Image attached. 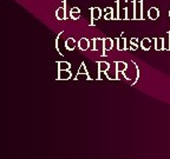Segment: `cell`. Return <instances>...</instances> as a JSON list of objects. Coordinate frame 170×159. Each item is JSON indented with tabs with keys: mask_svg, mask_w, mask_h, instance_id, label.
<instances>
[{
	"mask_svg": "<svg viewBox=\"0 0 170 159\" xmlns=\"http://www.w3.org/2000/svg\"><path fill=\"white\" fill-rule=\"evenodd\" d=\"M139 45H141V47H142L144 51H149L151 48L152 42H151L150 38H144V39H142V41L139 42Z\"/></svg>",
	"mask_w": 170,
	"mask_h": 159,
	"instance_id": "cell-12",
	"label": "cell"
},
{
	"mask_svg": "<svg viewBox=\"0 0 170 159\" xmlns=\"http://www.w3.org/2000/svg\"><path fill=\"white\" fill-rule=\"evenodd\" d=\"M104 19L105 20L115 19V17H113V12H105V14H104Z\"/></svg>",
	"mask_w": 170,
	"mask_h": 159,
	"instance_id": "cell-21",
	"label": "cell"
},
{
	"mask_svg": "<svg viewBox=\"0 0 170 159\" xmlns=\"http://www.w3.org/2000/svg\"><path fill=\"white\" fill-rule=\"evenodd\" d=\"M167 36H168V38L164 39V48L170 51V31L167 33Z\"/></svg>",
	"mask_w": 170,
	"mask_h": 159,
	"instance_id": "cell-20",
	"label": "cell"
},
{
	"mask_svg": "<svg viewBox=\"0 0 170 159\" xmlns=\"http://www.w3.org/2000/svg\"><path fill=\"white\" fill-rule=\"evenodd\" d=\"M97 65H98V73H105L110 68V64L106 61H98Z\"/></svg>",
	"mask_w": 170,
	"mask_h": 159,
	"instance_id": "cell-7",
	"label": "cell"
},
{
	"mask_svg": "<svg viewBox=\"0 0 170 159\" xmlns=\"http://www.w3.org/2000/svg\"><path fill=\"white\" fill-rule=\"evenodd\" d=\"M117 50L118 51H125L127 50V40H125V38H123V37L117 38Z\"/></svg>",
	"mask_w": 170,
	"mask_h": 159,
	"instance_id": "cell-11",
	"label": "cell"
},
{
	"mask_svg": "<svg viewBox=\"0 0 170 159\" xmlns=\"http://www.w3.org/2000/svg\"><path fill=\"white\" fill-rule=\"evenodd\" d=\"M128 19V7H124L121 13H119V20H127Z\"/></svg>",
	"mask_w": 170,
	"mask_h": 159,
	"instance_id": "cell-18",
	"label": "cell"
},
{
	"mask_svg": "<svg viewBox=\"0 0 170 159\" xmlns=\"http://www.w3.org/2000/svg\"><path fill=\"white\" fill-rule=\"evenodd\" d=\"M169 17H170V11H169Z\"/></svg>",
	"mask_w": 170,
	"mask_h": 159,
	"instance_id": "cell-23",
	"label": "cell"
},
{
	"mask_svg": "<svg viewBox=\"0 0 170 159\" xmlns=\"http://www.w3.org/2000/svg\"><path fill=\"white\" fill-rule=\"evenodd\" d=\"M56 17L58 20H65L66 19V1L63 2V6L57 8Z\"/></svg>",
	"mask_w": 170,
	"mask_h": 159,
	"instance_id": "cell-4",
	"label": "cell"
},
{
	"mask_svg": "<svg viewBox=\"0 0 170 159\" xmlns=\"http://www.w3.org/2000/svg\"><path fill=\"white\" fill-rule=\"evenodd\" d=\"M72 73L70 72V70H58V76L57 79L58 80H69L71 79Z\"/></svg>",
	"mask_w": 170,
	"mask_h": 159,
	"instance_id": "cell-5",
	"label": "cell"
},
{
	"mask_svg": "<svg viewBox=\"0 0 170 159\" xmlns=\"http://www.w3.org/2000/svg\"><path fill=\"white\" fill-rule=\"evenodd\" d=\"M82 73H84V74L88 77V79L91 80V77H90V74H89V72H88V70H86V67H85V62H82V64H80V67H79V71H78V76L82 74Z\"/></svg>",
	"mask_w": 170,
	"mask_h": 159,
	"instance_id": "cell-17",
	"label": "cell"
},
{
	"mask_svg": "<svg viewBox=\"0 0 170 159\" xmlns=\"http://www.w3.org/2000/svg\"><path fill=\"white\" fill-rule=\"evenodd\" d=\"M104 11H105V12H113V10L111 8V7H106Z\"/></svg>",
	"mask_w": 170,
	"mask_h": 159,
	"instance_id": "cell-22",
	"label": "cell"
},
{
	"mask_svg": "<svg viewBox=\"0 0 170 159\" xmlns=\"http://www.w3.org/2000/svg\"><path fill=\"white\" fill-rule=\"evenodd\" d=\"M90 12H91V22H90V26H94V20H98L102 17V10L99 7H91L90 8Z\"/></svg>",
	"mask_w": 170,
	"mask_h": 159,
	"instance_id": "cell-3",
	"label": "cell"
},
{
	"mask_svg": "<svg viewBox=\"0 0 170 159\" xmlns=\"http://www.w3.org/2000/svg\"><path fill=\"white\" fill-rule=\"evenodd\" d=\"M92 51H103V56H105L104 53V39H100V38H96L92 40Z\"/></svg>",
	"mask_w": 170,
	"mask_h": 159,
	"instance_id": "cell-2",
	"label": "cell"
},
{
	"mask_svg": "<svg viewBox=\"0 0 170 159\" xmlns=\"http://www.w3.org/2000/svg\"><path fill=\"white\" fill-rule=\"evenodd\" d=\"M78 47H79V50H82V51H88V50L90 48V41H89V39L82 38V39L78 41Z\"/></svg>",
	"mask_w": 170,
	"mask_h": 159,
	"instance_id": "cell-9",
	"label": "cell"
},
{
	"mask_svg": "<svg viewBox=\"0 0 170 159\" xmlns=\"http://www.w3.org/2000/svg\"><path fill=\"white\" fill-rule=\"evenodd\" d=\"M155 50L163 51L164 48V38H155Z\"/></svg>",
	"mask_w": 170,
	"mask_h": 159,
	"instance_id": "cell-10",
	"label": "cell"
},
{
	"mask_svg": "<svg viewBox=\"0 0 170 159\" xmlns=\"http://www.w3.org/2000/svg\"><path fill=\"white\" fill-rule=\"evenodd\" d=\"M116 65V74L117 73H123L128 70V64L124 62V61H116L115 62Z\"/></svg>",
	"mask_w": 170,
	"mask_h": 159,
	"instance_id": "cell-6",
	"label": "cell"
},
{
	"mask_svg": "<svg viewBox=\"0 0 170 159\" xmlns=\"http://www.w3.org/2000/svg\"><path fill=\"white\" fill-rule=\"evenodd\" d=\"M133 6V19L143 20V1H132Z\"/></svg>",
	"mask_w": 170,
	"mask_h": 159,
	"instance_id": "cell-1",
	"label": "cell"
},
{
	"mask_svg": "<svg viewBox=\"0 0 170 159\" xmlns=\"http://www.w3.org/2000/svg\"><path fill=\"white\" fill-rule=\"evenodd\" d=\"M76 45H78V44L76 42V40L73 38H67L66 41H65V47L69 51H73L76 48Z\"/></svg>",
	"mask_w": 170,
	"mask_h": 159,
	"instance_id": "cell-13",
	"label": "cell"
},
{
	"mask_svg": "<svg viewBox=\"0 0 170 159\" xmlns=\"http://www.w3.org/2000/svg\"><path fill=\"white\" fill-rule=\"evenodd\" d=\"M160 17V11L157 7H150L149 11H148V18L151 20H156L158 19Z\"/></svg>",
	"mask_w": 170,
	"mask_h": 159,
	"instance_id": "cell-8",
	"label": "cell"
},
{
	"mask_svg": "<svg viewBox=\"0 0 170 159\" xmlns=\"http://www.w3.org/2000/svg\"><path fill=\"white\" fill-rule=\"evenodd\" d=\"M113 48V40L111 38L104 39V51H110Z\"/></svg>",
	"mask_w": 170,
	"mask_h": 159,
	"instance_id": "cell-15",
	"label": "cell"
},
{
	"mask_svg": "<svg viewBox=\"0 0 170 159\" xmlns=\"http://www.w3.org/2000/svg\"><path fill=\"white\" fill-rule=\"evenodd\" d=\"M138 47V41H137V38H132L130 40V50L131 51H136Z\"/></svg>",
	"mask_w": 170,
	"mask_h": 159,
	"instance_id": "cell-19",
	"label": "cell"
},
{
	"mask_svg": "<svg viewBox=\"0 0 170 159\" xmlns=\"http://www.w3.org/2000/svg\"><path fill=\"white\" fill-rule=\"evenodd\" d=\"M70 18L72 20H78L80 18V10L78 7H73L70 11Z\"/></svg>",
	"mask_w": 170,
	"mask_h": 159,
	"instance_id": "cell-14",
	"label": "cell"
},
{
	"mask_svg": "<svg viewBox=\"0 0 170 159\" xmlns=\"http://www.w3.org/2000/svg\"><path fill=\"white\" fill-rule=\"evenodd\" d=\"M57 66H58V70H70L71 68V64L67 61H57Z\"/></svg>",
	"mask_w": 170,
	"mask_h": 159,
	"instance_id": "cell-16",
	"label": "cell"
}]
</instances>
